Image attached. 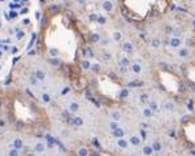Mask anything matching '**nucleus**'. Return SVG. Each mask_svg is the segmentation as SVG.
<instances>
[{
  "label": "nucleus",
  "mask_w": 195,
  "mask_h": 156,
  "mask_svg": "<svg viewBox=\"0 0 195 156\" xmlns=\"http://www.w3.org/2000/svg\"><path fill=\"white\" fill-rule=\"evenodd\" d=\"M34 25V0H0V79L29 44Z\"/></svg>",
  "instance_id": "obj_1"
}]
</instances>
